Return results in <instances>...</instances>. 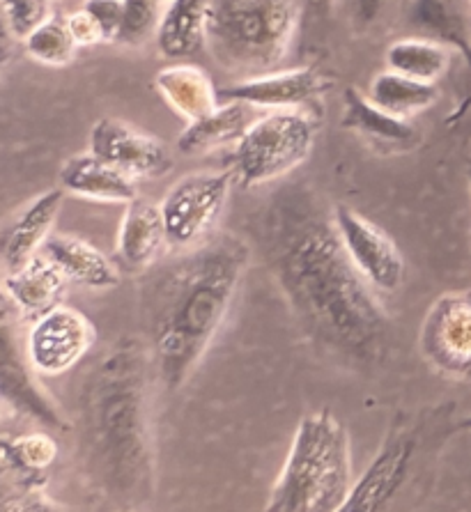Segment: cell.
Listing matches in <instances>:
<instances>
[{"label":"cell","instance_id":"3957f363","mask_svg":"<svg viewBox=\"0 0 471 512\" xmlns=\"http://www.w3.org/2000/svg\"><path fill=\"white\" fill-rule=\"evenodd\" d=\"M251 246L216 232L143 271L141 322L161 391H180L196 372L235 306Z\"/></svg>","mask_w":471,"mask_h":512},{"label":"cell","instance_id":"cb8c5ba5","mask_svg":"<svg viewBox=\"0 0 471 512\" xmlns=\"http://www.w3.org/2000/svg\"><path fill=\"white\" fill-rule=\"evenodd\" d=\"M341 124L345 129L354 131V134L364 136L366 141L384 147H407L416 138L412 122L382 111L357 88L345 90Z\"/></svg>","mask_w":471,"mask_h":512},{"label":"cell","instance_id":"2e32d148","mask_svg":"<svg viewBox=\"0 0 471 512\" xmlns=\"http://www.w3.org/2000/svg\"><path fill=\"white\" fill-rule=\"evenodd\" d=\"M67 276L60 271L49 258L37 253L30 258L26 265L5 274V297L14 306L19 315L26 320H37L44 313H49L56 306H60Z\"/></svg>","mask_w":471,"mask_h":512},{"label":"cell","instance_id":"30bf717a","mask_svg":"<svg viewBox=\"0 0 471 512\" xmlns=\"http://www.w3.org/2000/svg\"><path fill=\"white\" fill-rule=\"evenodd\" d=\"M421 352L444 375L471 379V290L446 292L430 306Z\"/></svg>","mask_w":471,"mask_h":512},{"label":"cell","instance_id":"83f0119b","mask_svg":"<svg viewBox=\"0 0 471 512\" xmlns=\"http://www.w3.org/2000/svg\"><path fill=\"white\" fill-rule=\"evenodd\" d=\"M3 17L7 33L17 42H23L56 17V5L53 0H3Z\"/></svg>","mask_w":471,"mask_h":512},{"label":"cell","instance_id":"6da1fadb","mask_svg":"<svg viewBox=\"0 0 471 512\" xmlns=\"http://www.w3.org/2000/svg\"><path fill=\"white\" fill-rule=\"evenodd\" d=\"M260 251L306 338L347 366L380 361L389 320L347 255L334 209L304 184L283 186L258 216Z\"/></svg>","mask_w":471,"mask_h":512},{"label":"cell","instance_id":"836d02e7","mask_svg":"<svg viewBox=\"0 0 471 512\" xmlns=\"http://www.w3.org/2000/svg\"><path fill=\"white\" fill-rule=\"evenodd\" d=\"M467 180H469V189H471V164H469V170H467Z\"/></svg>","mask_w":471,"mask_h":512},{"label":"cell","instance_id":"4dcf8cb0","mask_svg":"<svg viewBox=\"0 0 471 512\" xmlns=\"http://www.w3.org/2000/svg\"><path fill=\"white\" fill-rule=\"evenodd\" d=\"M83 10L97 21L104 42H118L122 17H125V0H86Z\"/></svg>","mask_w":471,"mask_h":512},{"label":"cell","instance_id":"1f68e13d","mask_svg":"<svg viewBox=\"0 0 471 512\" xmlns=\"http://www.w3.org/2000/svg\"><path fill=\"white\" fill-rule=\"evenodd\" d=\"M67 26H69V33L74 35V40L79 46L104 42V35H102V30H99L97 21L92 19L90 14L83 10V7L79 12H74L72 17H67Z\"/></svg>","mask_w":471,"mask_h":512},{"label":"cell","instance_id":"9a60e30c","mask_svg":"<svg viewBox=\"0 0 471 512\" xmlns=\"http://www.w3.org/2000/svg\"><path fill=\"white\" fill-rule=\"evenodd\" d=\"M168 246L171 242H168L161 205L143 198L131 200L118 232V260L122 265L143 274L164 258Z\"/></svg>","mask_w":471,"mask_h":512},{"label":"cell","instance_id":"8fae6325","mask_svg":"<svg viewBox=\"0 0 471 512\" xmlns=\"http://www.w3.org/2000/svg\"><path fill=\"white\" fill-rule=\"evenodd\" d=\"M343 246L361 276L380 292H396L405 283V258L393 239L373 221L345 205L334 207Z\"/></svg>","mask_w":471,"mask_h":512},{"label":"cell","instance_id":"d590c367","mask_svg":"<svg viewBox=\"0 0 471 512\" xmlns=\"http://www.w3.org/2000/svg\"><path fill=\"white\" fill-rule=\"evenodd\" d=\"M469 3H471V0H469Z\"/></svg>","mask_w":471,"mask_h":512},{"label":"cell","instance_id":"7a4b0ae2","mask_svg":"<svg viewBox=\"0 0 471 512\" xmlns=\"http://www.w3.org/2000/svg\"><path fill=\"white\" fill-rule=\"evenodd\" d=\"M154 375L145 340L120 338L86 375L76 409L88 483L115 508L150 506L157 492Z\"/></svg>","mask_w":471,"mask_h":512},{"label":"cell","instance_id":"d6a6232c","mask_svg":"<svg viewBox=\"0 0 471 512\" xmlns=\"http://www.w3.org/2000/svg\"><path fill=\"white\" fill-rule=\"evenodd\" d=\"M304 3V19H301V30H315L324 26L334 14L336 0H301Z\"/></svg>","mask_w":471,"mask_h":512},{"label":"cell","instance_id":"d6986e66","mask_svg":"<svg viewBox=\"0 0 471 512\" xmlns=\"http://www.w3.org/2000/svg\"><path fill=\"white\" fill-rule=\"evenodd\" d=\"M40 253L63 271L69 283L90 287V290H111L120 283L118 267L97 246L81 237L51 235Z\"/></svg>","mask_w":471,"mask_h":512},{"label":"cell","instance_id":"7c38bea8","mask_svg":"<svg viewBox=\"0 0 471 512\" xmlns=\"http://www.w3.org/2000/svg\"><path fill=\"white\" fill-rule=\"evenodd\" d=\"M90 152L134 180L161 177L173 166L171 152L159 138L143 134L118 118L95 122L90 131Z\"/></svg>","mask_w":471,"mask_h":512},{"label":"cell","instance_id":"7402d4cb","mask_svg":"<svg viewBox=\"0 0 471 512\" xmlns=\"http://www.w3.org/2000/svg\"><path fill=\"white\" fill-rule=\"evenodd\" d=\"M253 108L246 102H221L212 113L187 124L177 138V150L184 154H205L223 145L237 143L251 127Z\"/></svg>","mask_w":471,"mask_h":512},{"label":"cell","instance_id":"52a82bcc","mask_svg":"<svg viewBox=\"0 0 471 512\" xmlns=\"http://www.w3.org/2000/svg\"><path fill=\"white\" fill-rule=\"evenodd\" d=\"M318 122L304 108H276L251 122L233 147L230 168L244 189L281 180L311 157Z\"/></svg>","mask_w":471,"mask_h":512},{"label":"cell","instance_id":"ac0fdd59","mask_svg":"<svg viewBox=\"0 0 471 512\" xmlns=\"http://www.w3.org/2000/svg\"><path fill=\"white\" fill-rule=\"evenodd\" d=\"M60 184L74 196L95 200V203L129 205L138 198L134 177L106 164L90 150L65 161L60 168Z\"/></svg>","mask_w":471,"mask_h":512},{"label":"cell","instance_id":"603a6c76","mask_svg":"<svg viewBox=\"0 0 471 512\" xmlns=\"http://www.w3.org/2000/svg\"><path fill=\"white\" fill-rule=\"evenodd\" d=\"M212 0H168L157 30V49L166 58H189L205 49V21Z\"/></svg>","mask_w":471,"mask_h":512},{"label":"cell","instance_id":"484cf974","mask_svg":"<svg viewBox=\"0 0 471 512\" xmlns=\"http://www.w3.org/2000/svg\"><path fill=\"white\" fill-rule=\"evenodd\" d=\"M451 67V49L442 42L421 35H405L386 49V69L437 83Z\"/></svg>","mask_w":471,"mask_h":512},{"label":"cell","instance_id":"d4e9b609","mask_svg":"<svg viewBox=\"0 0 471 512\" xmlns=\"http://www.w3.org/2000/svg\"><path fill=\"white\" fill-rule=\"evenodd\" d=\"M437 83H426L412 76L398 74L393 69L380 72L368 85L366 97L382 111L396 115V118L412 120L439 102Z\"/></svg>","mask_w":471,"mask_h":512},{"label":"cell","instance_id":"f546056e","mask_svg":"<svg viewBox=\"0 0 471 512\" xmlns=\"http://www.w3.org/2000/svg\"><path fill=\"white\" fill-rule=\"evenodd\" d=\"M338 3V0H336ZM354 33H370V30L384 26V21L396 19L403 7V0H341Z\"/></svg>","mask_w":471,"mask_h":512},{"label":"cell","instance_id":"f1b7e54d","mask_svg":"<svg viewBox=\"0 0 471 512\" xmlns=\"http://www.w3.org/2000/svg\"><path fill=\"white\" fill-rule=\"evenodd\" d=\"M159 0H125V17H122L118 42L138 46L150 37H157L161 12Z\"/></svg>","mask_w":471,"mask_h":512},{"label":"cell","instance_id":"4316f807","mask_svg":"<svg viewBox=\"0 0 471 512\" xmlns=\"http://www.w3.org/2000/svg\"><path fill=\"white\" fill-rule=\"evenodd\" d=\"M21 44L30 58L51 67L69 65L76 56V49H79L74 35L69 33L67 21H60L56 17L46 21L44 26L37 28L33 35H28Z\"/></svg>","mask_w":471,"mask_h":512},{"label":"cell","instance_id":"5b68a950","mask_svg":"<svg viewBox=\"0 0 471 512\" xmlns=\"http://www.w3.org/2000/svg\"><path fill=\"white\" fill-rule=\"evenodd\" d=\"M301 19V0H212L205 49L239 79L276 72L292 51Z\"/></svg>","mask_w":471,"mask_h":512},{"label":"cell","instance_id":"9c48e42d","mask_svg":"<svg viewBox=\"0 0 471 512\" xmlns=\"http://www.w3.org/2000/svg\"><path fill=\"white\" fill-rule=\"evenodd\" d=\"M95 336V324L81 310L56 306L30 327L26 356L37 375H65L95 345Z\"/></svg>","mask_w":471,"mask_h":512},{"label":"cell","instance_id":"277c9868","mask_svg":"<svg viewBox=\"0 0 471 512\" xmlns=\"http://www.w3.org/2000/svg\"><path fill=\"white\" fill-rule=\"evenodd\" d=\"M354 483L350 434L331 411H315L299 421L265 510L343 512Z\"/></svg>","mask_w":471,"mask_h":512},{"label":"cell","instance_id":"ffe728a7","mask_svg":"<svg viewBox=\"0 0 471 512\" xmlns=\"http://www.w3.org/2000/svg\"><path fill=\"white\" fill-rule=\"evenodd\" d=\"M469 0H403L398 21L409 35H421L462 49L471 58L467 35Z\"/></svg>","mask_w":471,"mask_h":512},{"label":"cell","instance_id":"4fadbf2b","mask_svg":"<svg viewBox=\"0 0 471 512\" xmlns=\"http://www.w3.org/2000/svg\"><path fill=\"white\" fill-rule=\"evenodd\" d=\"M334 88V81L318 67L276 69L219 88L221 102H246L256 108H304L318 102L324 92Z\"/></svg>","mask_w":471,"mask_h":512},{"label":"cell","instance_id":"44dd1931","mask_svg":"<svg viewBox=\"0 0 471 512\" xmlns=\"http://www.w3.org/2000/svg\"><path fill=\"white\" fill-rule=\"evenodd\" d=\"M154 85L164 102L187 122L203 118L221 104L219 90L214 88L210 74L198 65L184 62V65L164 67L154 79Z\"/></svg>","mask_w":471,"mask_h":512},{"label":"cell","instance_id":"8992f818","mask_svg":"<svg viewBox=\"0 0 471 512\" xmlns=\"http://www.w3.org/2000/svg\"><path fill=\"white\" fill-rule=\"evenodd\" d=\"M449 425V414L442 409L400 414L364 476L354 483L343 512H377L396 501L432 460V444L449 437Z\"/></svg>","mask_w":471,"mask_h":512},{"label":"cell","instance_id":"ba28073f","mask_svg":"<svg viewBox=\"0 0 471 512\" xmlns=\"http://www.w3.org/2000/svg\"><path fill=\"white\" fill-rule=\"evenodd\" d=\"M233 184V168L198 170L177 180L159 203L171 246L189 248L210 237Z\"/></svg>","mask_w":471,"mask_h":512},{"label":"cell","instance_id":"5bb4252c","mask_svg":"<svg viewBox=\"0 0 471 512\" xmlns=\"http://www.w3.org/2000/svg\"><path fill=\"white\" fill-rule=\"evenodd\" d=\"M3 354H0V389H3V407L14 409L33 421L42 423L49 430L67 432L69 425L60 414L56 402L46 395L35 382V368L26 363L19 354V345L14 340L10 317H3Z\"/></svg>","mask_w":471,"mask_h":512},{"label":"cell","instance_id":"e0dca14e","mask_svg":"<svg viewBox=\"0 0 471 512\" xmlns=\"http://www.w3.org/2000/svg\"><path fill=\"white\" fill-rule=\"evenodd\" d=\"M63 198L65 189L44 191L42 196L30 200L17 219L10 223L3 237L5 274L26 265L33 255L40 253L46 239L51 237L53 223H56L60 207H63Z\"/></svg>","mask_w":471,"mask_h":512},{"label":"cell","instance_id":"e575fe53","mask_svg":"<svg viewBox=\"0 0 471 512\" xmlns=\"http://www.w3.org/2000/svg\"><path fill=\"white\" fill-rule=\"evenodd\" d=\"M159 3H168V0H159Z\"/></svg>","mask_w":471,"mask_h":512}]
</instances>
